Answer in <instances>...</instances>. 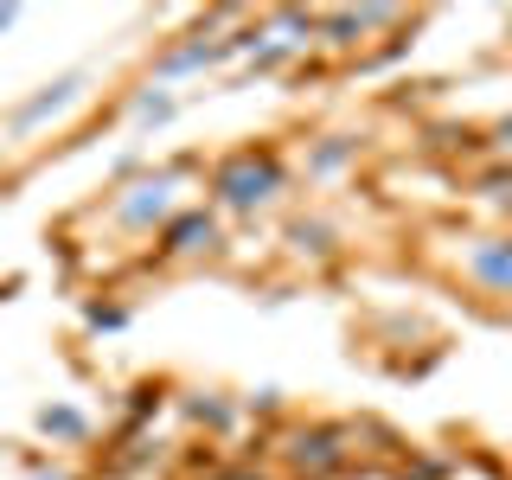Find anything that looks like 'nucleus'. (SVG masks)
<instances>
[{
	"label": "nucleus",
	"instance_id": "2",
	"mask_svg": "<svg viewBox=\"0 0 512 480\" xmlns=\"http://www.w3.org/2000/svg\"><path fill=\"white\" fill-rule=\"evenodd\" d=\"M77 90H84V71H64L58 84H45L39 96H32V103H20L7 116V135H32V128H39L45 116H58V109H71L77 103Z\"/></svg>",
	"mask_w": 512,
	"mask_h": 480
},
{
	"label": "nucleus",
	"instance_id": "4",
	"mask_svg": "<svg viewBox=\"0 0 512 480\" xmlns=\"http://www.w3.org/2000/svg\"><path fill=\"white\" fill-rule=\"evenodd\" d=\"M39 429H45V436H58V442H77L90 423H84L77 410H64V404H45V410H39Z\"/></svg>",
	"mask_w": 512,
	"mask_h": 480
},
{
	"label": "nucleus",
	"instance_id": "3",
	"mask_svg": "<svg viewBox=\"0 0 512 480\" xmlns=\"http://www.w3.org/2000/svg\"><path fill=\"white\" fill-rule=\"evenodd\" d=\"M205 244H212V218H205V212H186L167 231V256H192V250H205Z\"/></svg>",
	"mask_w": 512,
	"mask_h": 480
},
{
	"label": "nucleus",
	"instance_id": "5",
	"mask_svg": "<svg viewBox=\"0 0 512 480\" xmlns=\"http://www.w3.org/2000/svg\"><path fill=\"white\" fill-rule=\"evenodd\" d=\"M20 26V7H0V32H13Z\"/></svg>",
	"mask_w": 512,
	"mask_h": 480
},
{
	"label": "nucleus",
	"instance_id": "1",
	"mask_svg": "<svg viewBox=\"0 0 512 480\" xmlns=\"http://www.w3.org/2000/svg\"><path fill=\"white\" fill-rule=\"evenodd\" d=\"M212 186H218L224 205H237V212H244V205H263L269 192L282 186V167H276V154H237Z\"/></svg>",
	"mask_w": 512,
	"mask_h": 480
}]
</instances>
